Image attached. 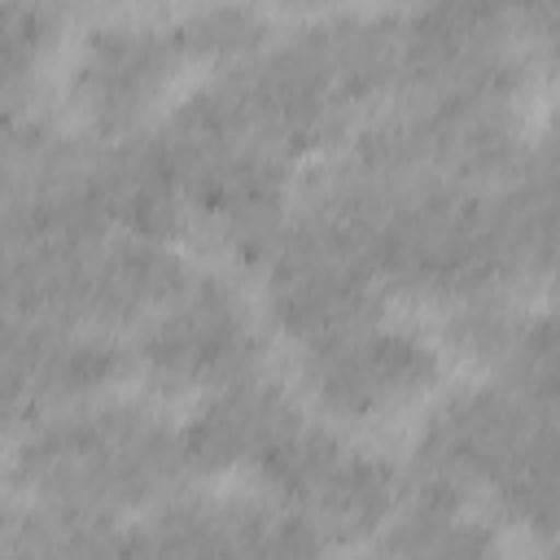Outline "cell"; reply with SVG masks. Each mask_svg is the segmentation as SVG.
Masks as SVG:
<instances>
[{
    "label": "cell",
    "instance_id": "cell-12",
    "mask_svg": "<svg viewBox=\"0 0 560 560\" xmlns=\"http://www.w3.org/2000/svg\"><path fill=\"white\" fill-rule=\"evenodd\" d=\"M516 9L499 4H429L402 13V88L398 96H424L464 79H477L516 57ZM394 96V101H398Z\"/></svg>",
    "mask_w": 560,
    "mask_h": 560
},
{
    "label": "cell",
    "instance_id": "cell-10",
    "mask_svg": "<svg viewBox=\"0 0 560 560\" xmlns=\"http://www.w3.org/2000/svg\"><path fill=\"white\" fill-rule=\"evenodd\" d=\"M289 158L249 144L188 188V214L236 262L262 267L293 214Z\"/></svg>",
    "mask_w": 560,
    "mask_h": 560
},
{
    "label": "cell",
    "instance_id": "cell-4",
    "mask_svg": "<svg viewBox=\"0 0 560 560\" xmlns=\"http://www.w3.org/2000/svg\"><path fill=\"white\" fill-rule=\"evenodd\" d=\"M446 376L442 346L411 324L368 319L298 354V381L337 424H385L424 402Z\"/></svg>",
    "mask_w": 560,
    "mask_h": 560
},
{
    "label": "cell",
    "instance_id": "cell-9",
    "mask_svg": "<svg viewBox=\"0 0 560 560\" xmlns=\"http://www.w3.org/2000/svg\"><path fill=\"white\" fill-rule=\"evenodd\" d=\"M547 407L525 402L508 385H468L446 394L420 424L407 477L455 486L464 494H486L499 472L516 459Z\"/></svg>",
    "mask_w": 560,
    "mask_h": 560
},
{
    "label": "cell",
    "instance_id": "cell-25",
    "mask_svg": "<svg viewBox=\"0 0 560 560\" xmlns=\"http://www.w3.org/2000/svg\"><path fill=\"white\" fill-rule=\"evenodd\" d=\"M556 306H560V280H556Z\"/></svg>",
    "mask_w": 560,
    "mask_h": 560
},
{
    "label": "cell",
    "instance_id": "cell-19",
    "mask_svg": "<svg viewBox=\"0 0 560 560\" xmlns=\"http://www.w3.org/2000/svg\"><path fill=\"white\" fill-rule=\"evenodd\" d=\"M494 516L534 534L560 538V411H542L516 459L486 490Z\"/></svg>",
    "mask_w": 560,
    "mask_h": 560
},
{
    "label": "cell",
    "instance_id": "cell-18",
    "mask_svg": "<svg viewBox=\"0 0 560 560\" xmlns=\"http://www.w3.org/2000/svg\"><path fill=\"white\" fill-rule=\"evenodd\" d=\"M127 534L114 516L22 499L9 508L4 560H127Z\"/></svg>",
    "mask_w": 560,
    "mask_h": 560
},
{
    "label": "cell",
    "instance_id": "cell-15",
    "mask_svg": "<svg viewBox=\"0 0 560 560\" xmlns=\"http://www.w3.org/2000/svg\"><path fill=\"white\" fill-rule=\"evenodd\" d=\"M101 210L109 232L118 236H140V241H162L171 245L188 228V201L184 188L153 140V131H131L118 140H101Z\"/></svg>",
    "mask_w": 560,
    "mask_h": 560
},
{
    "label": "cell",
    "instance_id": "cell-21",
    "mask_svg": "<svg viewBox=\"0 0 560 560\" xmlns=\"http://www.w3.org/2000/svg\"><path fill=\"white\" fill-rule=\"evenodd\" d=\"M171 39L184 61H223L228 70L271 44V18L249 4L188 9L171 22Z\"/></svg>",
    "mask_w": 560,
    "mask_h": 560
},
{
    "label": "cell",
    "instance_id": "cell-6",
    "mask_svg": "<svg viewBox=\"0 0 560 560\" xmlns=\"http://www.w3.org/2000/svg\"><path fill=\"white\" fill-rule=\"evenodd\" d=\"M136 368L162 394H214L262 363L249 302L223 276H192L140 332Z\"/></svg>",
    "mask_w": 560,
    "mask_h": 560
},
{
    "label": "cell",
    "instance_id": "cell-8",
    "mask_svg": "<svg viewBox=\"0 0 560 560\" xmlns=\"http://www.w3.org/2000/svg\"><path fill=\"white\" fill-rule=\"evenodd\" d=\"M131 368H136V350L122 346L118 332L4 319L9 433L18 438L44 416L101 402Z\"/></svg>",
    "mask_w": 560,
    "mask_h": 560
},
{
    "label": "cell",
    "instance_id": "cell-22",
    "mask_svg": "<svg viewBox=\"0 0 560 560\" xmlns=\"http://www.w3.org/2000/svg\"><path fill=\"white\" fill-rule=\"evenodd\" d=\"M61 35V9L52 4H4L0 9V79L4 105L26 109V92L35 88V66Z\"/></svg>",
    "mask_w": 560,
    "mask_h": 560
},
{
    "label": "cell",
    "instance_id": "cell-13",
    "mask_svg": "<svg viewBox=\"0 0 560 560\" xmlns=\"http://www.w3.org/2000/svg\"><path fill=\"white\" fill-rule=\"evenodd\" d=\"M192 276L197 271L179 249L162 241L109 232L105 241H96L88 262L83 328H101V332L144 328Z\"/></svg>",
    "mask_w": 560,
    "mask_h": 560
},
{
    "label": "cell",
    "instance_id": "cell-14",
    "mask_svg": "<svg viewBox=\"0 0 560 560\" xmlns=\"http://www.w3.org/2000/svg\"><path fill=\"white\" fill-rule=\"evenodd\" d=\"M490 241L503 289L560 280V158L538 149L490 192Z\"/></svg>",
    "mask_w": 560,
    "mask_h": 560
},
{
    "label": "cell",
    "instance_id": "cell-24",
    "mask_svg": "<svg viewBox=\"0 0 560 560\" xmlns=\"http://www.w3.org/2000/svg\"><path fill=\"white\" fill-rule=\"evenodd\" d=\"M542 153H551V158H560V105L551 109V122H547V136H542V144H538Z\"/></svg>",
    "mask_w": 560,
    "mask_h": 560
},
{
    "label": "cell",
    "instance_id": "cell-16",
    "mask_svg": "<svg viewBox=\"0 0 560 560\" xmlns=\"http://www.w3.org/2000/svg\"><path fill=\"white\" fill-rule=\"evenodd\" d=\"M402 494H407V468H398L381 451L346 442L293 508L311 516L332 547H359L385 534Z\"/></svg>",
    "mask_w": 560,
    "mask_h": 560
},
{
    "label": "cell",
    "instance_id": "cell-20",
    "mask_svg": "<svg viewBox=\"0 0 560 560\" xmlns=\"http://www.w3.org/2000/svg\"><path fill=\"white\" fill-rule=\"evenodd\" d=\"M127 560H223V499H166L127 534Z\"/></svg>",
    "mask_w": 560,
    "mask_h": 560
},
{
    "label": "cell",
    "instance_id": "cell-7",
    "mask_svg": "<svg viewBox=\"0 0 560 560\" xmlns=\"http://www.w3.org/2000/svg\"><path fill=\"white\" fill-rule=\"evenodd\" d=\"M179 48L171 26L144 18H105L92 22L70 57L66 96L83 131L96 140H118L140 131L149 109L166 96L179 74Z\"/></svg>",
    "mask_w": 560,
    "mask_h": 560
},
{
    "label": "cell",
    "instance_id": "cell-2",
    "mask_svg": "<svg viewBox=\"0 0 560 560\" xmlns=\"http://www.w3.org/2000/svg\"><path fill=\"white\" fill-rule=\"evenodd\" d=\"M389 201L328 166L306 192L262 262V311L293 346H315L354 324L381 319L376 236Z\"/></svg>",
    "mask_w": 560,
    "mask_h": 560
},
{
    "label": "cell",
    "instance_id": "cell-1",
    "mask_svg": "<svg viewBox=\"0 0 560 560\" xmlns=\"http://www.w3.org/2000/svg\"><path fill=\"white\" fill-rule=\"evenodd\" d=\"M188 477L179 424L131 398L35 420L13 438L9 481L35 503L122 516L175 499Z\"/></svg>",
    "mask_w": 560,
    "mask_h": 560
},
{
    "label": "cell",
    "instance_id": "cell-23",
    "mask_svg": "<svg viewBox=\"0 0 560 560\" xmlns=\"http://www.w3.org/2000/svg\"><path fill=\"white\" fill-rule=\"evenodd\" d=\"M521 39H529L551 66H560V4H529L516 9Z\"/></svg>",
    "mask_w": 560,
    "mask_h": 560
},
{
    "label": "cell",
    "instance_id": "cell-17",
    "mask_svg": "<svg viewBox=\"0 0 560 560\" xmlns=\"http://www.w3.org/2000/svg\"><path fill=\"white\" fill-rule=\"evenodd\" d=\"M376 542L381 560H499V525L472 508V494L411 477Z\"/></svg>",
    "mask_w": 560,
    "mask_h": 560
},
{
    "label": "cell",
    "instance_id": "cell-3",
    "mask_svg": "<svg viewBox=\"0 0 560 560\" xmlns=\"http://www.w3.org/2000/svg\"><path fill=\"white\" fill-rule=\"evenodd\" d=\"M385 293L455 306L503 289L490 241V192L455 184H416L389 201L376 236Z\"/></svg>",
    "mask_w": 560,
    "mask_h": 560
},
{
    "label": "cell",
    "instance_id": "cell-5",
    "mask_svg": "<svg viewBox=\"0 0 560 560\" xmlns=\"http://www.w3.org/2000/svg\"><path fill=\"white\" fill-rule=\"evenodd\" d=\"M241 105V118L258 144L298 162L354 136L359 105L337 79L311 22L284 31L254 57L219 74Z\"/></svg>",
    "mask_w": 560,
    "mask_h": 560
},
{
    "label": "cell",
    "instance_id": "cell-11",
    "mask_svg": "<svg viewBox=\"0 0 560 560\" xmlns=\"http://www.w3.org/2000/svg\"><path fill=\"white\" fill-rule=\"evenodd\" d=\"M302 420H306V411L293 402V394L258 368V372L206 394L192 407V416L179 424L188 472H197V477L258 472Z\"/></svg>",
    "mask_w": 560,
    "mask_h": 560
}]
</instances>
